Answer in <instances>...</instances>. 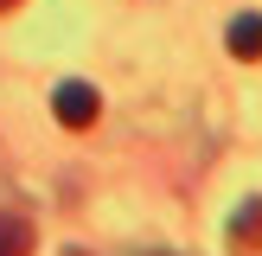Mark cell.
Instances as JSON below:
<instances>
[{
	"instance_id": "1",
	"label": "cell",
	"mask_w": 262,
	"mask_h": 256,
	"mask_svg": "<svg viewBox=\"0 0 262 256\" xmlns=\"http://www.w3.org/2000/svg\"><path fill=\"white\" fill-rule=\"evenodd\" d=\"M51 109H58V122H64V128H90V122L102 115V96H96L90 83H77V77H71V83L51 90Z\"/></svg>"
},
{
	"instance_id": "2",
	"label": "cell",
	"mask_w": 262,
	"mask_h": 256,
	"mask_svg": "<svg viewBox=\"0 0 262 256\" xmlns=\"http://www.w3.org/2000/svg\"><path fill=\"white\" fill-rule=\"evenodd\" d=\"M230 250H237V256L262 250V199H243L237 205V218H230Z\"/></svg>"
},
{
	"instance_id": "3",
	"label": "cell",
	"mask_w": 262,
	"mask_h": 256,
	"mask_svg": "<svg viewBox=\"0 0 262 256\" xmlns=\"http://www.w3.org/2000/svg\"><path fill=\"white\" fill-rule=\"evenodd\" d=\"M224 45H230V58H262V13H237L230 19V32H224Z\"/></svg>"
},
{
	"instance_id": "4",
	"label": "cell",
	"mask_w": 262,
	"mask_h": 256,
	"mask_svg": "<svg viewBox=\"0 0 262 256\" xmlns=\"http://www.w3.org/2000/svg\"><path fill=\"white\" fill-rule=\"evenodd\" d=\"M0 256H32V218L0 211Z\"/></svg>"
},
{
	"instance_id": "5",
	"label": "cell",
	"mask_w": 262,
	"mask_h": 256,
	"mask_svg": "<svg viewBox=\"0 0 262 256\" xmlns=\"http://www.w3.org/2000/svg\"><path fill=\"white\" fill-rule=\"evenodd\" d=\"M147 256H173V250H147Z\"/></svg>"
},
{
	"instance_id": "6",
	"label": "cell",
	"mask_w": 262,
	"mask_h": 256,
	"mask_svg": "<svg viewBox=\"0 0 262 256\" xmlns=\"http://www.w3.org/2000/svg\"><path fill=\"white\" fill-rule=\"evenodd\" d=\"M0 7H13V0H0Z\"/></svg>"
}]
</instances>
